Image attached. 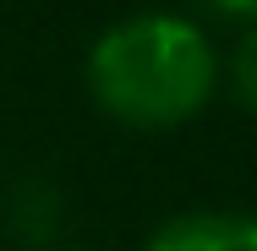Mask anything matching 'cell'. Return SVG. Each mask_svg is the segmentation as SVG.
<instances>
[{"mask_svg":"<svg viewBox=\"0 0 257 251\" xmlns=\"http://www.w3.org/2000/svg\"><path fill=\"white\" fill-rule=\"evenodd\" d=\"M213 77H219L213 44L192 22L164 11L109 28L88 55V88L99 109L143 131L192 120L213 93Z\"/></svg>","mask_w":257,"mask_h":251,"instance_id":"cell-1","label":"cell"},{"mask_svg":"<svg viewBox=\"0 0 257 251\" xmlns=\"http://www.w3.org/2000/svg\"><path fill=\"white\" fill-rule=\"evenodd\" d=\"M66 229V202H60V186L28 175L6 191V235L17 240L22 251H44L60 240Z\"/></svg>","mask_w":257,"mask_h":251,"instance_id":"cell-2","label":"cell"},{"mask_svg":"<svg viewBox=\"0 0 257 251\" xmlns=\"http://www.w3.org/2000/svg\"><path fill=\"white\" fill-rule=\"evenodd\" d=\"M148 251H257V218L235 213H186L159 229Z\"/></svg>","mask_w":257,"mask_h":251,"instance_id":"cell-3","label":"cell"},{"mask_svg":"<svg viewBox=\"0 0 257 251\" xmlns=\"http://www.w3.org/2000/svg\"><path fill=\"white\" fill-rule=\"evenodd\" d=\"M230 88H235L241 109L257 115V28L235 44V55H230Z\"/></svg>","mask_w":257,"mask_h":251,"instance_id":"cell-4","label":"cell"},{"mask_svg":"<svg viewBox=\"0 0 257 251\" xmlns=\"http://www.w3.org/2000/svg\"><path fill=\"white\" fill-rule=\"evenodd\" d=\"M208 11H219V17H257V0H197Z\"/></svg>","mask_w":257,"mask_h":251,"instance_id":"cell-5","label":"cell"}]
</instances>
